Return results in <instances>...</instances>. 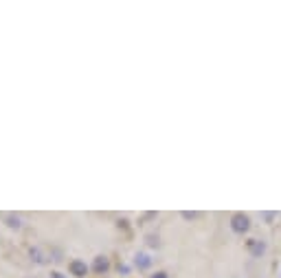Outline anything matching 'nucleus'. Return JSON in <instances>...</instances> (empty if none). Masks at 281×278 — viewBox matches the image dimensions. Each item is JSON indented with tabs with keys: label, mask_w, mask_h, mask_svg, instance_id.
Listing matches in <instances>:
<instances>
[{
	"label": "nucleus",
	"mask_w": 281,
	"mask_h": 278,
	"mask_svg": "<svg viewBox=\"0 0 281 278\" xmlns=\"http://www.w3.org/2000/svg\"><path fill=\"white\" fill-rule=\"evenodd\" d=\"M108 269H110V258H108V256H104V254L95 256V261H92V271H95V274L104 276Z\"/></svg>",
	"instance_id": "20e7f679"
},
{
	"label": "nucleus",
	"mask_w": 281,
	"mask_h": 278,
	"mask_svg": "<svg viewBox=\"0 0 281 278\" xmlns=\"http://www.w3.org/2000/svg\"><path fill=\"white\" fill-rule=\"evenodd\" d=\"M182 217H184V219H196V217H198V213H189V210H184Z\"/></svg>",
	"instance_id": "6e6552de"
},
{
	"label": "nucleus",
	"mask_w": 281,
	"mask_h": 278,
	"mask_svg": "<svg viewBox=\"0 0 281 278\" xmlns=\"http://www.w3.org/2000/svg\"><path fill=\"white\" fill-rule=\"evenodd\" d=\"M51 278H68V276L62 274V271H51Z\"/></svg>",
	"instance_id": "9d476101"
},
{
	"label": "nucleus",
	"mask_w": 281,
	"mask_h": 278,
	"mask_svg": "<svg viewBox=\"0 0 281 278\" xmlns=\"http://www.w3.org/2000/svg\"><path fill=\"white\" fill-rule=\"evenodd\" d=\"M246 250L250 252V256L259 258V256L266 254V243L264 241H259V239H248L246 241Z\"/></svg>",
	"instance_id": "7ed1b4c3"
},
{
	"label": "nucleus",
	"mask_w": 281,
	"mask_h": 278,
	"mask_svg": "<svg viewBox=\"0 0 281 278\" xmlns=\"http://www.w3.org/2000/svg\"><path fill=\"white\" fill-rule=\"evenodd\" d=\"M5 223H7L11 230H20L22 228V219L18 215H5Z\"/></svg>",
	"instance_id": "423d86ee"
},
{
	"label": "nucleus",
	"mask_w": 281,
	"mask_h": 278,
	"mask_svg": "<svg viewBox=\"0 0 281 278\" xmlns=\"http://www.w3.org/2000/svg\"><path fill=\"white\" fill-rule=\"evenodd\" d=\"M31 258L35 263H46V258L42 256V252H40V247H31Z\"/></svg>",
	"instance_id": "0eeeda50"
},
{
	"label": "nucleus",
	"mask_w": 281,
	"mask_h": 278,
	"mask_svg": "<svg viewBox=\"0 0 281 278\" xmlns=\"http://www.w3.org/2000/svg\"><path fill=\"white\" fill-rule=\"evenodd\" d=\"M149 278H169V276H167V271H156V274H152Z\"/></svg>",
	"instance_id": "1a4fd4ad"
},
{
	"label": "nucleus",
	"mask_w": 281,
	"mask_h": 278,
	"mask_svg": "<svg viewBox=\"0 0 281 278\" xmlns=\"http://www.w3.org/2000/svg\"><path fill=\"white\" fill-rule=\"evenodd\" d=\"M229 223H231V230L237 232V234H244V232L250 230V217L244 215V213H235L231 217Z\"/></svg>",
	"instance_id": "f257e3e1"
},
{
	"label": "nucleus",
	"mask_w": 281,
	"mask_h": 278,
	"mask_svg": "<svg viewBox=\"0 0 281 278\" xmlns=\"http://www.w3.org/2000/svg\"><path fill=\"white\" fill-rule=\"evenodd\" d=\"M134 265L141 271L143 269H149V267H152V258H149V254H145V252H139V254L134 256Z\"/></svg>",
	"instance_id": "39448f33"
},
{
	"label": "nucleus",
	"mask_w": 281,
	"mask_h": 278,
	"mask_svg": "<svg viewBox=\"0 0 281 278\" xmlns=\"http://www.w3.org/2000/svg\"><path fill=\"white\" fill-rule=\"evenodd\" d=\"M68 271H70V276H75V278H86L90 267H88L86 261H81V258H73V261L68 263Z\"/></svg>",
	"instance_id": "f03ea898"
}]
</instances>
